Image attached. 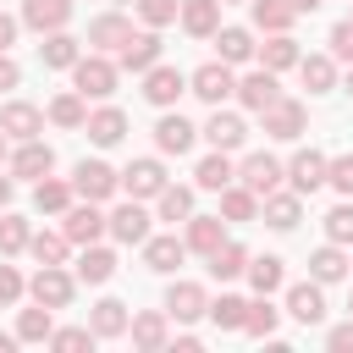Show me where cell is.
<instances>
[{
    "label": "cell",
    "mask_w": 353,
    "mask_h": 353,
    "mask_svg": "<svg viewBox=\"0 0 353 353\" xmlns=\"http://www.w3.org/2000/svg\"><path fill=\"white\" fill-rule=\"evenodd\" d=\"M188 143H193V127H188L182 116H165V121H160V149H176V154H182Z\"/></svg>",
    "instance_id": "cell-1"
},
{
    "label": "cell",
    "mask_w": 353,
    "mask_h": 353,
    "mask_svg": "<svg viewBox=\"0 0 353 353\" xmlns=\"http://www.w3.org/2000/svg\"><path fill=\"white\" fill-rule=\"evenodd\" d=\"M110 182H116V176H110L105 165H88V160L77 165V188H83V193H94V199H99V193H110Z\"/></svg>",
    "instance_id": "cell-2"
},
{
    "label": "cell",
    "mask_w": 353,
    "mask_h": 353,
    "mask_svg": "<svg viewBox=\"0 0 353 353\" xmlns=\"http://www.w3.org/2000/svg\"><path fill=\"white\" fill-rule=\"evenodd\" d=\"M193 83H199V94H204V99H221V94L232 88V77H226V66H204V72H199Z\"/></svg>",
    "instance_id": "cell-3"
},
{
    "label": "cell",
    "mask_w": 353,
    "mask_h": 353,
    "mask_svg": "<svg viewBox=\"0 0 353 353\" xmlns=\"http://www.w3.org/2000/svg\"><path fill=\"white\" fill-rule=\"evenodd\" d=\"M292 314H298V320H320V314H325L320 292H314V287H292Z\"/></svg>",
    "instance_id": "cell-4"
},
{
    "label": "cell",
    "mask_w": 353,
    "mask_h": 353,
    "mask_svg": "<svg viewBox=\"0 0 353 353\" xmlns=\"http://www.w3.org/2000/svg\"><path fill=\"white\" fill-rule=\"evenodd\" d=\"M61 17H66V0H28V22H39V28L50 22L55 28Z\"/></svg>",
    "instance_id": "cell-5"
},
{
    "label": "cell",
    "mask_w": 353,
    "mask_h": 353,
    "mask_svg": "<svg viewBox=\"0 0 353 353\" xmlns=\"http://www.w3.org/2000/svg\"><path fill=\"white\" fill-rule=\"evenodd\" d=\"M77 83H83V94H110V66H99V61H94V66H83V72H77Z\"/></svg>",
    "instance_id": "cell-6"
},
{
    "label": "cell",
    "mask_w": 353,
    "mask_h": 353,
    "mask_svg": "<svg viewBox=\"0 0 353 353\" xmlns=\"http://www.w3.org/2000/svg\"><path fill=\"white\" fill-rule=\"evenodd\" d=\"M210 138H215L221 149H232V143L243 138V121H237V116H215V121H210Z\"/></svg>",
    "instance_id": "cell-7"
},
{
    "label": "cell",
    "mask_w": 353,
    "mask_h": 353,
    "mask_svg": "<svg viewBox=\"0 0 353 353\" xmlns=\"http://www.w3.org/2000/svg\"><path fill=\"white\" fill-rule=\"evenodd\" d=\"M127 182H132L138 193H154V188H160V165H154V160H138V165L127 171Z\"/></svg>",
    "instance_id": "cell-8"
},
{
    "label": "cell",
    "mask_w": 353,
    "mask_h": 353,
    "mask_svg": "<svg viewBox=\"0 0 353 353\" xmlns=\"http://www.w3.org/2000/svg\"><path fill=\"white\" fill-rule=\"evenodd\" d=\"M143 232H149V226H143V210H132V204H127V210L116 215V237H127V243H138Z\"/></svg>",
    "instance_id": "cell-9"
},
{
    "label": "cell",
    "mask_w": 353,
    "mask_h": 353,
    "mask_svg": "<svg viewBox=\"0 0 353 353\" xmlns=\"http://www.w3.org/2000/svg\"><path fill=\"white\" fill-rule=\"evenodd\" d=\"M33 292H39L44 303H66V292H72V287H66V276H55V270H50V276H39V281H33Z\"/></svg>",
    "instance_id": "cell-10"
},
{
    "label": "cell",
    "mask_w": 353,
    "mask_h": 353,
    "mask_svg": "<svg viewBox=\"0 0 353 353\" xmlns=\"http://www.w3.org/2000/svg\"><path fill=\"white\" fill-rule=\"evenodd\" d=\"M176 88H182V77H176V72H154V77H149V99H154V105H165Z\"/></svg>",
    "instance_id": "cell-11"
},
{
    "label": "cell",
    "mask_w": 353,
    "mask_h": 353,
    "mask_svg": "<svg viewBox=\"0 0 353 353\" xmlns=\"http://www.w3.org/2000/svg\"><path fill=\"white\" fill-rule=\"evenodd\" d=\"M320 171H325V160H320V154H303V160L292 165V182H298V188H314Z\"/></svg>",
    "instance_id": "cell-12"
},
{
    "label": "cell",
    "mask_w": 353,
    "mask_h": 353,
    "mask_svg": "<svg viewBox=\"0 0 353 353\" xmlns=\"http://www.w3.org/2000/svg\"><path fill=\"white\" fill-rule=\"evenodd\" d=\"M176 259H182V243H171V237L149 248V265H154V270H176Z\"/></svg>",
    "instance_id": "cell-13"
},
{
    "label": "cell",
    "mask_w": 353,
    "mask_h": 353,
    "mask_svg": "<svg viewBox=\"0 0 353 353\" xmlns=\"http://www.w3.org/2000/svg\"><path fill=\"white\" fill-rule=\"evenodd\" d=\"M171 314H199V287H171Z\"/></svg>",
    "instance_id": "cell-14"
},
{
    "label": "cell",
    "mask_w": 353,
    "mask_h": 353,
    "mask_svg": "<svg viewBox=\"0 0 353 353\" xmlns=\"http://www.w3.org/2000/svg\"><path fill=\"white\" fill-rule=\"evenodd\" d=\"M243 94H248V105H270V99H276V83H270V77H248Z\"/></svg>",
    "instance_id": "cell-15"
},
{
    "label": "cell",
    "mask_w": 353,
    "mask_h": 353,
    "mask_svg": "<svg viewBox=\"0 0 353 353\" xmlns=\"http://www.w3.org/2000/svg\"><path fill=\"white\" fill-rule=\"evenodd\" d=\"M314 276H320V281H336V276H342V254H336V248L314 254Z\"/></svg>",
    "instance_id": "cell-16"
},
{
    "label": "cell",
    "mask_w": 353,
    "mask_h": 353,
    "mask_svg": "<svg viewBox=\"0 0 353 353\" xmlns=\"http://www.w3.org/2000/svg\"><path fill=\"white\" fill-rule=\"evenodd\" d=\"M221 55H226V61H243V55H248V33H237V28L221 33Z\"/></svg>",
    "instance_id": "cell-17"
},
{
    "label": "cell",
    "mask_w": 353,
    "mask_h": 353,
    "mask_svg": "<svg viewBox=\"0 0 353 353\" xmlns=\"http://www.w3.org/2000/svg\"><path fill=\"white\" fill-rule=\"evenodd\" d=\"M154 55H160V44H154V39H138V44H127V66H149Z\"/></svg>",
    "instance_id": "cell-18"
},
{
    "label": "cell",
    "mask_w": 353,
    "mask_h": 353,
    "mask_svg": "<svg viewBox=\"0 0 353 353\" xmlns=\"http://www.w3.org/2000/svg\"><path fill=\"white\" fill-rule=\"evenodd\" d=\"M94 138H99V143H116V138H121V116H116V110H105V116L94 121Z\"/></svg>",
    "instance_id": "cell-19"
},
{
    "label": "cell",
    "mask_w": 353,
    "mask_h": 353,
    "mask_svg": "<svg viewBox=\"0 0 353 353\" xmlns=\"http://www.w3.org/2000/svg\"><path fill=\"white\" fill-rule=\"evenodd\" d=\"M248 182H254V188H270V182H276V160H265V154L248 160Z\"/></svg>",
    "instance_id": "cell-20"
},
{
    "label": "cell",
    "mask_w": 353,
    "mask_h": 353,
    "mask_svg": "<svg viewBox=\"0 0 353 353\" xmlns=\"http://www.w3.org/2000/svg\"><path fill=\"white\" fill-rule=\"evenodd\" d=\"M276 281H281V259H259V265H254V287L265 292V287H276Z\"/></svg>",
    "instance_id": "cell-21"
},
{
    "label": "cell",
    "mask_w": 353,
    "mask_h": 353,
    "mask_svg": "<svg viewBox=\"0 0 353 353\" xmlns=\"http://www.w3.org/2000/svg\"><path fill=\"white\" fill-rule=\"evenodd\" d=\"M226 176H232V171H226V160H204V165H199V182H204V188H221Z\"/></svg>",
    "instance_id": "cell-22"
},
{
    "label": "cell",
    "mask_w": 353,
    "mask_h": 353,
    "mask_svg": "<svg viewBox=\"0 0 353 353\" xmlns=\"http://www.w3.org/2000/svg\"><path fill=\"white\" fill-rule=\"evenodd\" d=\"M210 22H215V11H210V0H193V6H188V28H199V33H204Z\"/></svg>",
    "instance_id": "cell-23"
},
{
    "label": "cell",
    "mask_w": 353,
    "mask_h": 353,
    "mask_svg": "<svg viewBox=\"0 0 353 353\" xmlns=\"http://www.w3.org/2000/svg\"><path fill=\"white\" fill-rule=\"evenodd\" d=\"M94 232H99V215L94 210H77L72 215V237H94Z\"/></svg>",
    "instance_id": "cell-24"
},
{
    "label": "cell",
    "mask_w": 353,
    "mask_h": 353,
    "mask_svg": "<svg viewBox=\"0 0 353 353\" xmlns=\"http://www.w3.org/2000/svg\"><path fill=\"white\" fill-rule=\"evenodd\" d=\"M243 270V248H226V254H215V276H237Z\"/></svg>",
    "instance_id": "cell-25"
},
{
    "label": "cell",
    "mask_w": 353,
    "mask_h": 353,
    "mask_svg": "<svg viewBox=\"0 0 353 353\" xmlns=\"http://www.w3.org/2000/svg\"><path fill=\"white\" fill-rule=\"evenodd\" d=\"M83 276H88V281H105V276H110V254H88V259H83Z\"/></svg>",
    "instance_id": "cell-26"
},
{
    "label": "cell",
    "mask_w": 353,
    "mask_h": 353,
    "mask_svg": "<svg viewBox=\"0 0 353 353\" xmlns=\"http://www.w3.org/2000/svg\"><path fill=\"white\" fill-rule=\"evenodd\" d=\"M215 320H221V325H243V303H237V298H221V303H215Z\"/></svg>",
    "instance_id": "cell-27"
},
{
    "label": "cell",
    "mask_w": 353,
    "mask_h": 353,
    "mask_svg": "<svg viewBox=\"0 0 353 353\" xmlns=\"http://www.w3.org/2000/svg\"><path fill=\"white\" fill-rule=\"evenodd\" d=\"M303 77H309L314 88H325V83H331V66H325V61H303Z\"/></svg>",
    "instance_id": "cell-28"
},
{
    "label": "cell",
    "mask_w": 353,
    "mask_h": 353,
    "mask_svg": "<svg viewBox=\"0 0 353 353\" xmlns=\"http://www.w3.org/2000/svg\"><path fill=\"white\" fill-rule=\"evenodd\" d=\"M50 165V149H28L22 160H17V171H44Z\"/></svg>",
    "instance_id": "cell-29"
},
{
    "label": "cell",
    "mask_w": 353,
    "mask_h": 353,
    "mask_svg": "<svg viewBox=\"0 0 353 353\" xmlns=\"http://www.w3.org/2000/svg\"><path fill=\"white\" fill-rule=\"evenodd\" d=\"M99 331H121V303H99Z\"/></svg>",
    "instance_id": "cell-30"
},
{
    "label": "cell",
    "mask_w": 353,
    "mask_h": 353,
    "mask_svg": "<svg viewBox=\"0 0 353 353\" xmlns=\"http://www.w3.org/2000/svg\"><path fill=\"white\" fill-rule=\"evenodd\" d=\"M331 237H353V210H331Z\"/></svg>",
    "instance_id": "cell-31"
},
{
    "label": "cell",
    "mask_w": 353,
    "mask_h": 353,
    "mask_svg": "<svg viewBox=\"0 0 353 353\" xmlns=\"http://www.w3.org/2000/svg\"><path fill=\"white\" fill-rule=\"evenodd\" d=\"M6 121H11V127H17V132H28V127H33V121H39V116H33V110H28V105H17V110H6Z\"/></svg>",
    "instance_id": "cell-32"
},
{
    "label": "cell",
    "mask_w": 353,
    "mask_h": 353,
    "mask_svg": "<svg viewBox=\"0 0 353 353\" xmlns=\"http://www.w3.org/2000/svg\"><path fill=\"white\" fill-rule=\"evenodd\" d=\"M248 320V331H270L276 325V309H254V314H243Z\"/></svg>",
    "instance_id": "cell-33"
},
{
    "label": "cell",
    "mask_w": 353,
    "mask_h": 353,
    "mask_svg": "<svg viewBox=\"0 0 353 353\" xmlns=\"http://www.w3.org/2000/svg\"><path fill=\"white\" fill-rule=\"evenodd\" d=\"M270 226H292V204H287V199L270 204Z\"/></svg>",
    "instance_id": "cell-34"
},
{
    "label": "cell",
    "mask_w": 353,
    "mask_h": 353,
    "mask_svg": "<svg viewBox=\"0 0 353 353\" xmlns=\"http://www.w3.org/2000/svg\"><path fill=\"white\" fill-rule=\"evenodd\" d=\"M193 243H199V248H215V221H199V226H193Z\"/></svg>",
    "instance_id": "cell-35"
},
{
    "label": "cell",
    "mask_w": 353,
    "mask_h": 353,
    "mask_svg": "<svg viewBox=\"0 0 353 353\" xmlns=\"http://www.w3.org/2000/svg\"><path fill=\"white\" fill-rule=\"evenodd\" d=\"M44 331H50V314H28L22 320V336H44Z\"/></svg>",
    "instance_id": "cell-36"
},
{
    "label": "cell",
    "mask_w": 353,
    "mask_h": 353,
    "mask_svg": "<svg viewBox=\"0 0 353 353\" xmlns=\"http://www.w3.org/2000/svg\"><path fill=\"white\" fill-rule=\"evenodd\" d=\"M331 44H336V55H353V22H347V28H336V33H331Z\"/></svg>",
    "instance_id": "cell-37"
},
{
    "label": "cell",
    "mask_w": 353,
    "mask_h": 353,
    "mask_svg": "<svg viewBox=\"0 0 353 353\" xmlns=\"http://www.w3.org/2000/svg\"><path fill=\"white\" fill-rule=\"evenodd\" d=\"M39 204H44V210H61L66 193H61V188H39Z\"/></svg>",
    "instance_id": "cell-38"
},
{
    "label": "cell",
    "mask_w": 353,
    "mask_h": 353,
    "mask_svg": "<svg viewBox=\"0 0 353 353\" xmlns=\"http://www.w3.org/2000/svg\"><path fill=\"white\" fill-rule=\"evenodd\" d=\"M165 215H171V221L188 215V193H165Z\"/></svg>",
    "instance_id": "cell-39"
},
{
    "label": "cell",
    "mask_w": 353,
    "mask_h": 353,
    "mask_svg": "<svg viewBox=\"0 0 353 353\" xmlns=\"http://www.w3.org/2000/svg\"><path fill=\"white\" fill-rule=\"evenodd\" d=\"M259 22H270V28H281V22H287V11H281V6H259Z\"/></svg>",
    "instance_id": "cell-40"
},
{
    "label": "cell",
    "mask_w": 353,
    "mask_h": 353,
    "mask_svg": "<svg viewBox=\"0 0 353 353\" xmlns=\"http://www.w3.org/2000/svg\"><path fill=\"white\" fill-rule=\"evenodd\" d=\"M270 61H276V66H287V61H292V44H287V39H276V44H270Z\"/></svg>",
    "instance_id": "cell-41"
},
{
    "label": "cell",
    "mask_w": 353,
    "mask_h": 353,
    "mask_svg": "<svg viewBox=\"0 0 353 353\" xmlns=\"http://www.w3.org/2000/svg\"><path fill=\"white\" fill-rule=\"evenodd\" d=\"M0 243H6V248H17V243H22V226H17V221H6V226H0Z\"/></svg>",
    "instance_id": "cell-42"
},
{
    "label": "cell",
    "mask_w": 353,
    "mask_h": 353,
    "mask_svg": "<svg viewBox=\"0 0 353 353\" xmlns=\"http://www.w3.org/2000/svg\"><path fill=\"white\" fill-rule=\"evenodd\" d=\"M336 188H347V193H353V160H336Z\"/></svg>",
    "instance_id": "cell-43"
},
{
    "label": "cell",
    "mask_w": 353,
    "mask_h": 353,
    "mask_svg": "<svg viewBox=\"0 0 353 353\" xmlns=\"http://www.w3.org/2000/svg\"><path fill=\"white\" fill-rule=\"evenodd\" d=\"M11 298H17V276H11V270H0V303H11Z\"/></svg>",
    "instance_id": "cell-44"
},
{
    "label": "cell",
    "mask_w": 353,
    "mask_h": 353,
    "mask_svg": "<svg viewBox=\"0 0 353 353\" xmlns=\"http://www.w3.org/2000/svg\"><path fill=\"white\" fill-rule=\"evenodd\" d=\"M50 61H72V44L66 39H50Z\"/></svg>",
    "instance_id": "cell-45"
},
{
    "label": "cell",
    "mask_w": 353,
    "mask_h": 353,
    "mask_svg": "<svg viewBox=\"0 0 353 353\" xmlns=\"http://www.w3.org/2000/svg\"><path fill=\"white\" fill-rule=\"evenodd\" d=\"M55 342H61V347H83V342H88V331H61Z\"/></svg>",
    "instance_id": "cell-46"
},
{
    "label": "cell",
    "mask_w": 353,
    "mask_h": 353,
    "mask_svg": "<svg viewBox=\"0 0 353 353\" xmlns=\"http://www.w3.org/2000/svg\"><path fill=\"white\" fill-rule=\"evenodd\" d=\"M143 11H149V17H154V22H160V17H171V6H165V0H149V6H143Z\"/></svg>",
    "instance_id": "cell-47"
},
{
    "label": "cell",
    "mask_w": 353,
    "mask_h": 353,
    "mask_svg": "<svg viewBox=\"0 0 353 353\" xmlns=\"http://www.w3.org/2000/svg\"><path fill=\"white\" fill-rule=\"evenodd\" d=\"M11 83H17V66H11V61H0V88H11Z\"/></svg>",
    "instance_id": "cell-48"
},
{
    "label": "cell",
    "mask_w": 353,
    "mask_h": 353,
    "mask_svg": "<svg viewBox=\"0 0 353 353\" xmlns=\"http://www.w3.org/2000/svg\"><path fill=\"white\" fill-rule=\"evenodd\" d=\"M331 342H336V347H353V325H342V331H336Z\"/></svg>",
    "instance_id": "cell-49"
},
{
    "label": "cell",
    "mask_w": 353,
    "mask_h": 353,
    "mask_svg": "<svg viewBox=\"0 0 353 353\" xmlns=\"http://www.w3.org/2000/svg\"><path fill=\"white\" fill-rule=\"evenodd\" d=\"M6 44H11V22L0 17V50H6Z\"/></svg>",
    "instance_id": "cell-50"
},
{
    "label": "cell",
    "mask_w": 353,
    "mask_h": 353,
    "mask_svg": "<svg viewBox=\"0 0 353 353\" xmlns=\"http://www.w3.org/2000/svg\"><path fill=\"white\" fill-rule=\"evenodd\" d=\"M0 199H6V182H0Z\"/></svg>",
    "instance_id": "cell-51"
}]
</instances>
